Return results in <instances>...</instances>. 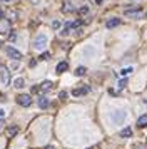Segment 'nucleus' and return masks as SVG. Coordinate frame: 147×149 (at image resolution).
<instances>
[{"label": "nucleus", "mask_w": 147, "mask_h": 149, "mask_svg": "<svg viewBox=\"0 0 147 149\" xmlns=\"http://www.w3.org/2000/svg\"><path fill=\"white\" fill-rule=\"evenodd\" d=\"M126 119H127V112L124 109H117V111H114L112 114H110V121H112V124H115V126L124 124Z\"/></svg>", "instance_id": "1"}, {"label": "nucleus", "mask_w": 147, "mask_h": 149, "mask_svg": "<svg viewBox=\"0 0 147 149\" xmlns=\"http://www.w3.org/2000/svg\"><path fill=\"white\" fill-rule=\"evenodd\" d=\"M17 102L22 107H30L32 106V97H30V94H20L17 97Z\"/></svg>", "instance_id": "2"}, {"label": "nucleus", "mask_w": 147, "mask_h": 149, "mask_svg": "<svg viewBox=\"0 0 147 149\" xmlns=\"http://www.w3.org/2000/svg\"><path fill=\"white\" fill-rule=\"evenodd\" d=\"M47 44V35L45 34H39L37 37H35V42H33V47L39 49V50H42V49L45 47Z\"/></svg>", "instance_id": "3"}, {"label": "nucleus", "mask_w": 147, "mask_h": 149, "mask_svg": "<svg viewBox=\"0 0 147 149\" xmlns=\"http://www.w3.org/2000/svg\"><path fill=\"white\" fill-rule=\"evenodd\" d=\"M5 52H7V55H8L10 59H17V61H19V59H22V52H19L17 49H13L12 45H7Z\"/></svg>", "instance_id": "4"}, {"label": "nucleus", "mask_w": 147, "mask_h": 149, "mask_svg": "<svg viewBox=\"0 0 147 149\" xmlns=\"http://www.w3.org/2000/svg\"><path fill=\"white\" fill-rule=\"evenodd\" d=\"M0 79H2V82H3V86H7V84L10 82V72H8L5 67L0 69Z\"/></svg>", "instance_id": "5"}, {"label": "nucleus", "mask_w": 147, "mask_h": 149, "mask_svg": "<svg viewBox=\"0 0 147 149\" xmlns=\"http://www.w3.org/2000/svg\"><path fill=\"white\" fill-rule=\"evenodd\" d=\"M90 89H89V86H84V87H79V89H74L72 91V95H75V97H79V95H84L87 94Z\"/></svg>", "instance_id": "6"}, {"label": "nucleus", "mask_w": 147, "mask_h": 149, "mask_svg": "<svg viewBox=\"0 0 147 149\" xmlns=\"http://www.w3.org/2000/svg\"><path fill=\"white\" fill-rule=\"evenodd\" d=\"M67 69H69V64H67L65 61H62V62H59V64H57L55 72H57V74H62V72H65Z\"/></svg>", "instance_id": "7"}, {"label": "nucleus", "mask_w": 147, "mask_h": 149, "mask_svg": "<svg viewBox=\"0 0 147 149\" xmlns=\"http://www.w3.org/2000/svg\"><path fill=\"white\" fill-rule=\"evenodd\" d=\"M117 25H120V19H109V20L105 22V27L107 29H114V27H117Z\"/></svg>", "instance_id": "8"}, {"label": "nucleus", "mask_w": 147, "mask_h": 149, "mask_svg": "<svg viewBox=\"0 0 147 149\" xmlns=\"http://www.w3.org/2000/svg\"><path fill=\"white\" fill-rule=\"evenodd\" d=\"M126 15L127 17H135V19H137V17L142 15V10H140V8H135V10H126Z\"/></svg>", "instance_id": "9"}, {"label": "nucleus", "mask_w": 147, "mask_h": 149, "mask_svg": "<svg viewBox=\"0 0 147 149\" xmlns=\"http://www.w3.org/2000/svg\"><path fill=\"white\" fill-rule=\"evenodd\" d=\"M39 107L40 109H47V107H49V99H47L45 95L39 97Z\"/></svg>", "instance_id": "10"}, {"label": "nucleus", "mask_w": 147, "mask_h": 149, "mask_svg": "<svg viewBox=\"0 0 147 149\" xmlns=\"http://www.w3.org/2000/svg\"><path fill=\"white\" fill-rule=\"evenodd\" d=\"M52 82L50 81H45V82H42V84H40L39 87H40V91H44V92H47V91H50V89H52Z\"/></svg>", "instance_id": "11"}, {"label": "nucleus", "mask_w": 147, "mask_h": 149, "mask_svg": "<svg viewBox=\"0 0 147 149\" xmlns=\"http://www.w3.org/2000/svg\"><path fill=\"white\" fill-rule=\"evenodd\" d=\"M137 126L139 127H147V114L140 116L139 119H137Z\"/></svg>", "instance_id": "12"}, {"label": "nucleus", "mask_w": 147, "mask_h": 149, "mask_svg": "<svg viewBox=\"0 0 147 149\" xmlns=\"http://www.w3.org/2000/svg\"><path fill=\"white\" fill-rule=\"evenodd\" d=\"M13 87L15 89H20V87H24V84H25V81L22 79V77H17V79H13Z\"/></svg>", "instance_id": "13"}, {"label": "nucleus", "mask_w": 147, "mask_h": 149, "mask_svg": "<svg viewBox=\"0 0 147 149\" xmlns=\"http://www.w3.org/2000/svg\"><path fill=\"white\" fill-rule=\"evenodd\" d=\"M120 136H122V137H130V136H132V129L130 127H124L122 131H120Z\"/></svg>", "instance_id": "14"}, {"label": "nucleus", "mask_w": 147, "mask_h": 149, "mask_svg": "<svg viewBox=\"0 0 147 149\" xmlns=\"http://www.w3.org/2000/svg\"><path fill=\"white\" fill-rule=\"evenodd\" d=\"M17 132H19V127H17V126H12V127L7 129V134L10 136V137H12V136H15Z\"/></svg>", "instance_id": "15"}, {"label": "nucleus", "mask_w": 147, "mask_h": 149, "mask_svg": "<svg viewBox=\"0 0 147 149\" xmlns=\"http://www.w3.org/2000/svg\"><path fill=\"white\" fill-rule=\"evenodd\" d=\"M70 29H72V24H70V22H67V24H65V27H64V30H62L60 34H62V35H67L69 32H70Z\"/></svg>", "instance_id": "16"}, {"label": "nucleus", "mask_w": 147, "mask_h": 149, "mask_svg": "<svg viewBox=\"0 0 147 149\" xmlns=\"http://www.w3.org/2000/svg\"><path fill=\"white\" fill-rule=\"evenodd\" d=\"M85 72H87V69H85V67H82V65L75 69V75H79V77H80V75H84Z\"/></svg>", "instance_id": "17"}, {"label": "nucleus", "mask_w": 147, "mask_h": 149, "mask_svg": "<svg viewBox=\"0 0 147 149\" xmlns=\"http://www.w3.org/2000/svg\"><path fill=\"white\" fill-rule=\"evenodd\" d=\"M130 72H132V67H126V69H122V70H120V75H124V77H126V75H129Z\"/></svg>", "instance_id": "18"}, {"label": "nucleus", "mask_w": 147, "mask_h": 149, "mask_svg": "<svg viewBox=\"0 0 147 149\" xmlns=\"http://www.w3.org/2000/svg\"><path fill=\"white\" fill-rule=\"evenodd\" d=\"M39 59L40 61H47V59H50V52H42Z\"/></svg>", "instance_id": "19"}, {"label": "nucleus", "mask_w": 147, "mask_h": 149, "mask_svg": "<svg viewBox=\"0 0 147 149\" xmlns=\"http://www.w3.org/2000/svg\"><path fill=\"white\" fill-rule=\"evenodd\" d=\"M127 86V79H122V81L119 82V89H124Z\"/></svg>", "instance_id": "20"}, {"label": "nucleus", "mask_w": 147, "mask_h": 149, "mask_svg": "<svg viewBox=\"0 0 147 149\" xmlns=\"http://www.w3.org/2000/svg\"><path fill=\"white\" fill-rule=\"evenodd\" d=\"M87 12H89V7H82V8H80V10H79V14H80V15L87 14Z\"/></svg>", "instance_id": "21"}, {"label": "nucleus", "mask_w": 147, "mask_h": 149, "mask_svg": "<svg viewBox=\"0 0 147 149\" xmlns=\"http://www.w3.org/2000/svg\"><path fill=\"white\" fill-rule=\"evenodd\" d=\"M52 27H53V29H59V27H60V22H59V20H53V22H52Z\"/></svg>", "instance_id": "22"}, {"label": "nucleus", "mask_w": 147, "mask_h": 149, "mask_svg": "<svg viewBox=\"0 0 147 149\" xmlns=\"http://www.w3.org/2000/svg\"><path fill=\"white\" fill-rule=\"evenodd\" d=\"M80 25H82V20H75L72 24V27H80Z\"/></svg>", "instance_id": "23"}, {"label": "nucleus", "mask_w": 147, "mask_h": 149, "mask_svg": "<svg viewBox=\"0 0 147 149\" xmlns=\"http://www.w3.org/2000/svg\"><path fill=\"white\" fill-rule=\"evenodd\" d=\"M59 97H60V99H65V97H67V92H65V91H62V92L59 94Z\"/></svg>", "instance_id": "24"}, {"label": "nucleus", "mask_w": 147, "mask_h": 149, "mask_svg": "<svg viewBox=\"0 0 147 149\" xmlns=\"http://www.w3.org/2000/svg\"><path fill=\"white\" fill-rule=\"evenodd\" d=\"M39 91H40V87H39V86H35V87H32V92H39Z\"/></svg>", "instance_id": "25"}, {"label": "nucleus", "mask_w": 147, "mask_h": 149, "mask_svg": "<svg viewBox=\"0 0 147 149\" xmlns=\"http://www.w3.org/2000/svg\"><path fill=\"white\" fill-rule=\"evenodd\" d=\"M37 65V61H30V67H35Z\"/></svg>", "instance_id": "26"}, {"label": "nucleus", "mask_w": 147, "mask_h": 149, "mask_svg": "<svg viewBox=\"0 0 147 149\" xmlns=\"http://www.w3.org/2000/svg\"><path fill=\"white\" fill-rule=\"evenodd\" d=\"M3 117H5V112H3V111L0 109V119H3Z\"/></svg>", "instance_id": "27"}, {"label": "nucleus", "mask_w": 147, "mask_h": 149, "mask_svg": "<svg viewBox=\"0 0 147 149\" xmlns=\"http://www.w3.org/2000/svg\"><path fill=\"white\" fill-rule=\"evenodd\" d=\"M2 17H3V12H2V10H0V19H2Z\"/></svg>", "instance_id": "28"}, {"label": "nucleus", "mask_w": 147, "mask_h": 149, "mask_svg": "<svg viewBox=\"0 0 147 149\" xmlns=\"http://www.w3.org/2000/svg\"><path fill=\"white\" fill-rule=\"evenodd\" d=\"M95 3H102V0H95Z\"/></svg>", "instance_id": "29"}, {"label": "nucleus", "mask_w": 147, "mask_h": 149, "mask_svg": "<svg viewBox=\"0 0 147 149\" xmlns=\"http://www.w3.org/2000/svg\"><path fill=\"white\" fill-rule=\"evenodd\" d=\"M47 149H53V148H50V146H49V148H47Z\"/></svg>", "instance_id": "30"}, {"label": "nucleus", "mask_w": 147, "mask_h": 149, "mask_svg": "<svg viewBox=\"0 0 147 149\" xmlns=\"http://www.w3.org/2000/svg\"><path fill=\"white\" fill-rule=\"evenodd\" d=\"M87 149H94V148H87Z\"/></svg>", "instance_id": "31"}]
</instances>
